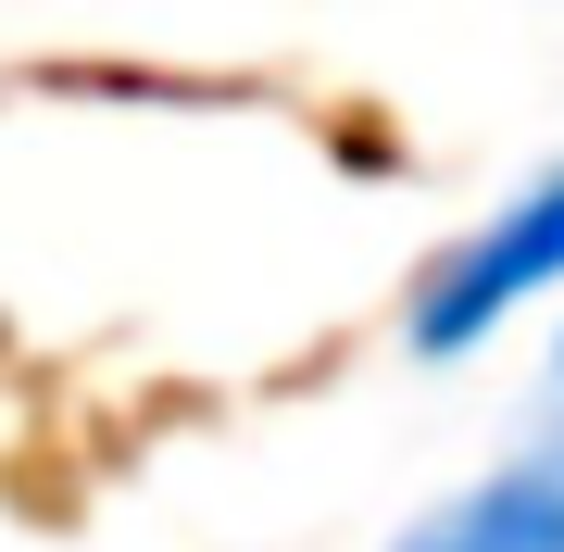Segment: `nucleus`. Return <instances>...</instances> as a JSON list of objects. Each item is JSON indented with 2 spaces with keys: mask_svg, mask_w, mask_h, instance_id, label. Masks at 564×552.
<instances>
[{
  "mask_svg": "<svg viewBox=\"0 0 564 552\" xmlns=\"http://www.w3.org/2000/svg\"><path fill=\"white\" fill-rule=\"evenodd\" d=\"M389 552H564V540L502 490V477H464V490H452V502H426Z\"/></svg>",
  "mask_w": 564,
  "mask_h": 552,
  "instance_id": "nucleus-2",
  "label": "nucleus"
},
{
  "mask_svg": "<svg viewBox=\"0 0 564 552\" xmlns=\"http://www.w3.org/2000/svg\"><path fill=\"white\" fill-rule=\"evenodd\" d=\"M527 314H564V151L527 164L502 202H477V226H452L426 251L414 302H402V339L426 365H477L502 351Z\"/></svg>",
  "mask_w": 564,
  "mask_h": 552,
  "instance_id": "nucleus-1",
  "label": "nucleus"
},
{
  "mask_svg": "<svg viewBox=\"0 0 564 552\" xmlns=\"http://www.w3.org/2000/svg\"><path fill=\"white\" fill-rule=\"evenodd\" d=\"M489 477H502V490H514V502L564 540V377H540V414L514 427V452H502Z\"/></svg>",
  "mask_w": 564,
  "mask_h": 552,
  "instance_id": "nucleus-3",
  "label": "nucleus"
},
{
  "mask_svg": "<svg viewBox=\"0 0 564 552\" xmlns=\"http://www.w3.org/2000/svg\"><path fill=\"white\" fill-rule=\"evenodd\" d=\"M540 377H564V314H552V351H540Z\"/></svg>",
  "mask_w": 564,
  "mask_h": 552,
  "instance_id": "nucleus-4",
  "label": "nucleus"
}]
</instances>
